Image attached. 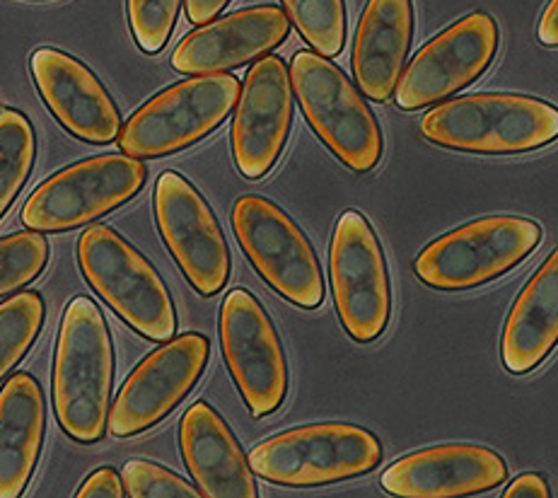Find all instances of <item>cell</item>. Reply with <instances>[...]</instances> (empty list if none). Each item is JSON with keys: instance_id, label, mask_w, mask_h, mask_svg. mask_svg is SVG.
Returning <instances> with one entry per match:
<instances>
[{"instance_id": "1", "label": "cell", "mask_w": 558, "mask_h": 498, "mask_svg": "<svg viewBox=\"0 0 558 498\" xmlns=\"http://www.w3.org/2000/svg\"><path fill=\"white\" fill-rule=\"evenodd\" d=\"M114 347L99 307L87 295L65 307L53 359V412L73 440H102L109 424Z\"/></svg>"}, {"instance_id": "2", "label": "cell", "mask_w": 558, "mask_h": 498, "mask_svg": "<svg viewBox=\"0 0 558 498\" xmlns=\"http://www.w3.org/2000/svg\"><path fill=\"white\" fill-rule=\"evenodd\" d=\"M421 136L457 153H532L558 141V107L515 93L445 99L421 119Z\"/></svg>"}, {"instance_id": "3", "label": "cell", "mask_w": 558, "mask_h": 498, "mask_svg": "<svg viewBox=\"0 0 558 498\" xmlns=\"http://www.w3.org/2000/svg\"><path fill=\"white\" fill-rule=\"evenodd\" d=\"M290 83L319 141L353 172H371L383 160V131L349 75L317 51H298Z\"/></svg>"}, {"instance_id": "4", "label": "cell", "mask_w": 558, "mask_h": 498, "mask_svg": "<svg viewBox=\"0 0 558 498\" xmlns=\"http://www.w3.org/2000/svg\"><path fill=\"white\" fill-rule=\"evenodd\" d=\"M262 479L288 489H317L377 470L383 446L371 430L353 424H312L283 430L250 452Z\"/></svg>"}, {"instance_id": "5", "label": "cell", "mask_w": 558, "mask_h": 498, "mask_svg": "<svg viewBox=\"0 0 558 498\" xmlns=\"http://www.w3.org/2000/svg\"><path fill=\"white\" fill-rule=\"evenodd\" d=\"M539 242L542 228L530 218H476L423 247L414 271L421 283L435 291H474L518 269Z\"/></svg>"}, {"instance_id": "6", "label": "cell", "mask_w": 558, "mask_h": 498, "mask_svg": "<svg viewBox=\"0 0 558 498\" xmlns=\"http://www.w3.org/2000/svg\"><path fill=\"white\" fill-rule=\"evenodd\" d=\"M77 262L93 291L133 331L150 341L177 335L174 303L160 274L117 230L87 228L77 240Z\"/></svg>"}, {"instance_id": "7", "label": "cell", "mask_w": 558, "mask_h": 498, "mask_svg": "<svg viewBox=\"0 0 558 498\" xmlns=\"http://www.w3.org/2000/svg\"><path fill=\"white\" fill-rule=\"evenodd\" d=\"M240 81L228 73L196 75L177 83L126 121L119 146L138 160L180 153L216 131L240 102Z\"/></svg>"}, {"instance_id": "8", "label": "cell", "mask_w": 558, "mask_h": 498, "mask_svg": "<svg viewBox=\"0 0 558 498\" xmlns=\"http://www.w3.org/2000/svg\"><path fill=\"white\" fill-rule=\"evenodd\" d=\"M232 230L252 267L278 295L305 309L325 303V276L315 247L274 202L259 194L240 196L232 206Z\"/></svg>"}, {"instance_id": "9", "label": "cell", "mask_w": 558, "mask_h": 498, "mask_svg": "<svg viewBox=\"0 0 558 498\" xmlns=\"http://www.w3.org/2000/svg\"><path fill=\"white\" fill-rule=\"evenodd\" d=\"M145 165L131 155H97L41 182L22 208V223L37 232L87 226L124 206L145 184Z\"/></svg>"}, {"instance_id": "10", "label": "cell", "mask_w": 558, "mask_h": 498, "mask_svg": "<svg viewBox=\"0 0 558 498\" xmlns=\"http://www.w3.org/2000/svg\"><path fill=\"white\" fill-rule=\"evenodd\" d=\"M333 305L353 341L371 344L385 335L392 317V283L383 245L359 211H345L329 245Z\"/></svg>"}, {"instance_id": "11", "label": "cell", "mask_w": 558, "mask_h": 498, "mask_svg": "<svg viewBox=\"0 0 558 498\" xmlns=\"http://www.w3.org/2000/svg\"><path fill=\"white\" fill-rule=\"evenodd\" d=\"M498 25L488 13H469L423 44L395 90L404 112H416L476 83L498 53Z\"/></svg>"}, {"instance_id": "12", "label": "cell", "mask_w": 558, "mask_h": 498, "mask_svg": "<svg viewBox=\"0 0 558 498\" xmlns=\"http://www.w3.org/2000/svg\"><path fill=\"white\" fill-rule=\"evenodd\" d=\"M220 344L228 371L254 418L283 406L288 363L276 327L250 291L234 288L220 307Z\"/></svg>"}, {"instance_id": "13", "label": "cell", "mask_w": 558, "mask_h": 498, "mask_svg": "<svg viewBox=\"0 0 558 498\" xmlns=\"http://www.w3.org/2000/svg\"><path fill=\"white\" fill-rule=\"evenodd\" d=\"M155 220L167 250L201 295H216L230 279V250L218 220L182 174L162 172L155 182Z\"/></svg>"}, {"instance_id": "14", "label": "cell", "mask_w": 558, "mask_h": 498, "mask_svg": "<svg viewBox=\"0 0 558 498\" xmlns=\"http://www.w3.org/2000/svg\"><path fill=\"white\" fill-rule=\"evenodd\" d=\"M210 356L204 335H182L145 356L121 385L109 409V430L117 438L138 436L160 424L194 390Z\"/></svg>"}, {"instance_id": "15", "label": "cell", "mask_w": 558, "mask_h": 498, "mask_svg": "<svg viewBox=\"0 0 558 498\" xmlns=\"http://www.w3.org/2000/svg\"><path fill=\"white\" fill-rule=\"evenodd\" d=\"M293 83L281 57H262L244 77L232 119V160L244 180H262L281 158L293 124Z\"/></svg>"}, {"instance_id": "16", "label": "cell", "mask_w": 558, "mask_h": 498, "mask_svg": "<svg viewBox=\"0 0 558 498\" xmlns=\"http://www.w3.org/2000/svg\"><path fill=\"white\" fill-rule=\"evenodd\" d=\"M506 479L508 464L496 450L448 442L392 462L379 484L399 498H452L494 491Z\"/></svg>"}, {"instance_id": "17", "label": "cell", "mask_w": 558, "mask_h": 498, "mask_svg": "<svg viewBox=\"0 0 558 498\" xmlns=\"http://www.w3.org/2000/svg\"><path fill=\"white\" fill-rule=\"evenodd\" d=\"M37 90L56 121L77 141L105 143L121 134V114L107 87L85 63L59 49H37L29 61Z\"/></svg>"}, {"instance_id": "18", "label": "cell", "mask_w": 558, "mask_h": 498, "mask_svg": "<svg viewBox=\"0 0 558 498\" xmlns=\"http://www.w3.org/2000/svg\"><path fill=\"white\" fill-rule=\"evenodd\" d=\"M290 20L281 8L256 5L218 22L201 25L180 41L172 53V69L184 75L226 73L262 59L283 44Z\"/></svg>"}, {"instance_id": "19", "label": "cell", "mask_w": 558, "mask_h": 498, "mask_svg": "<svg viewBox=\"0 0 558 498\" xmlns=\"http://www.w3.org/2000/svg\"><path fill=\"white\" fill-rule=\"evenodd\" d=\"M180 446L201 496L256 498L259 494L250 460L242 456L238 438L210 404L196 402L186 409L180 424Z\"/></svg>"}, {"instance_id": "20", "label": "cell", "mask_w": 558, "mask_h": 498, "mask_svg": "<svg viewBox=\"0 0 558 498\" xmlns=\"http://www.w3.org/2000/svg\"><path fill=\"white\" fill-rule=\"evenodd\" d=\"M414 41L411 0H367L353 41V75L371 102H389Z\"/></svg>"}, {"instance_id": "21", "label": "cell", "mask_w": 558, "mask_h": 498, "mask_svg": "<svg viewBox=\"0 0 558 498\" xmlns=\"http://www.w3.org/2000/svg\"><path fill=\"white\" fill-rule=\"evenodd\" d=\"M558 347V247L524 283L500 337V361L510 375H530Z\"/></svg>"}, {"instance_id": "22", "label": "cell", "mask_w": 558, "mask_h": 498, "mask_svg": "<svg viewBox=\"0 0 558 498\" xmlns=\"http://www.w3.org/2000/svg\"><path fill=\"white\" fill-rule=\"evenodd\" d=\"M47 430V404L35 375L17 373L0 387V498L27 489Z\"/></svg>"}, {"instance_id": "23", "label": "cell", "mask_w": 558, "mask_h": 498, "mask_svg": "<svg viewBox=\"0 0 558 498\" xmlns=\"http://www.w3.org/2000/svg\"><path fill=\"white\" fill-rule=\"evenodd\" d=\"M37 155V138L29 119L17 109L0 112V218L29 180Z\"/></svg>"}, {"instance_id": "24", "label": "cell", "mask_w": 558, "mask_h": 498, "mask_svg": "<svg viewBox=\"0 0 558 498\" xmlns=\"http://www.w3.org/2000/svg\"><path fill=\"white\" fill-rule=\"evenodd\" d=\"M290 25L322 57L333 59L345 44V3L343 0H281Z\"/></svg>"}, {"instance_id": "25", "label": "cell", "mask_w": 558, "mask_h": 498, "mask_svg": "<svg viewBox=\"0 0 558 498\" xmlns=\"http://www.w3.org/2000/svg\"><path fill=\"white\" fill-rule=\"evenodd\" d=\"M44 325L39 293H20L0 303V380L25 359Z\"/></svg>"}, {"instance_id": "26", "label": "cell", "mask_w": 558, "mask_h": 498, "mask_svg": "<svg viewBox=\"0 0 558 498\" xmlns=\"http://www.w3.org/2000/svg\"><path fill=\"white\" fill-rule=\"evenodd\" d=\"M49 262V242L37 230L0 240V297L32 283Z\"/></svg>"}, {"instance_id": "27", "label": "cell", "mask_w": 558, "mask_h": 498, "mask_svg": "<svg viewBox=\"0 0 558 498\" xmlns=\"http://www.w3.org/2000/svg\"><path fill=\"white\" fill-rule=\"evenodd\" d=\"M182 0H129V25L138 49L158 53L170 41Z\"/></svg>"}, {"instance_id": "28", "label": "cell", "mask_w": 558, "mask_h": 498, "mask_svg": "<svg viewBox=\"0 0 558 498\" xmlns=\"http://www.w3.org/2000/svg\"><path fill=\"white\" fill-rule=\"evenodd\" d=\"M124 486L131 498H198L201 491L174 472L148 460H129L124 464Z\"/></svg>"}, {"instance_id": "29", "label": "cell", "mask_w": 558, "mask_h": 498, "mask_svg": "<svg viewBox=\"0 0 558 498\" xmlns=\"http://www.w3.org/2000/svg\"><path fill=\"white\" fill-rule=\"evenodd\" d=\"M126 486L124 479L111 467L97 470L83 482L81 489H77V498H124Z\"/></svg>"}, {"instance_id": "30", "label": "cell", "mask_w": 558, "mask_h": 498, "mask_svg": "<svg viewBox=\"0 0 558 498\" xmlns=\"http://www.w3.org/2000/svg\"><path fill=\"white\" fill-rule=\"evenodd\" d=\"M551 489L542 474L527 472L520 474L515 482H510L508 489L504 491V498H549Z\"/></svg>"}, {"instance_id": "31", "label": "cell", "mask_w": 558, "mask_h": 498, "mask_svg": "<svg viewBox=\"0 0 558 498\" xmlns=\"http://www.w3.org/2000/svg\"><path fill=\"white\" fill-rule=\"evenodd\" d=\"M228 5L230 0H186V17L192 25H208Z\"/></svg>"}, {"instance_id": "32", "label": "cell", "mask_w": 558, "mask_h": 498, "mask_svg": "<svg viewBox=\"0 0 558 498\" xmlns=\"http://www.w3.org/2000/svg\"><path fill=\"white\" fill-rule=\"evenodd\" d=\"M537 39L546 49H558V0H549L542 10L539 25H537Z\"/></svg>"}]
</instances>
